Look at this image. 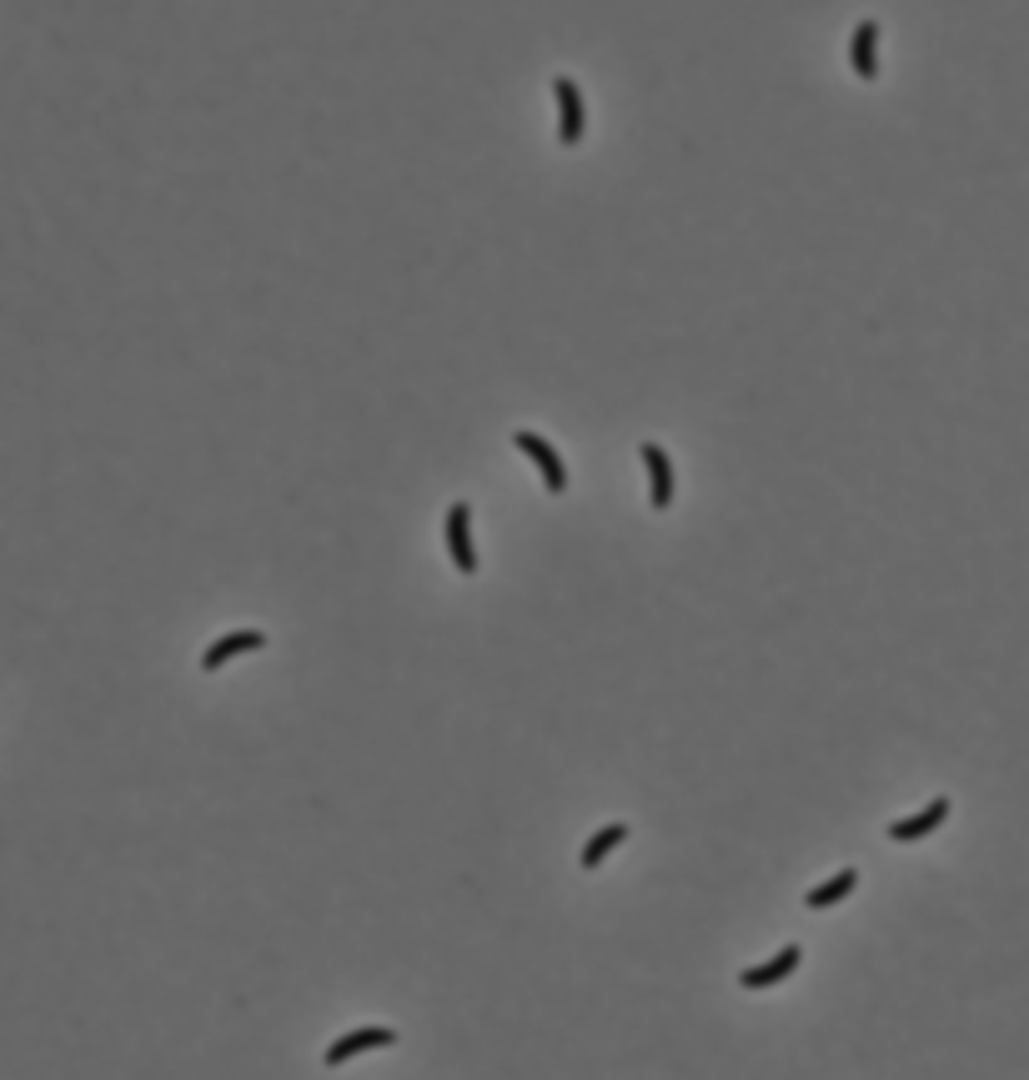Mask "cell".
I'll return each instance as SVG.
<instances>
[{
  "mask_svg": "<svg viewBox=\"0 0 1029 1080\" xmlns=\"http://www.w3.org/2000/svg\"><path fill=\"white\" fill-rule=\"evenodd\" d=\"M848 56H854V76H859V80L879 76V21L854 25V46H848Z\"/></svg>",
  "mask_w": 1029,
  "mask_h": 1080,
  "instance_id": "7",
  "label": "cell"
},
{
  "mask_svg": "<svg viewBox=\"0 0 1029 1080\" xmlns=\"http://www.w3.org/2000/svg\"><path fill=\"white\" fill-rule=\"evenodd\" d=\"M251 648H267V634H257V628H241V634L216 638V644L202 654V669H206V673H216L227 659H237V654H251Z\"/></svg>",
  "mask_w": 1029,
  "mask_h": 1080,
  "instance_id": "8",
  "label": "cell"
},
{
  "mask_svg": "<svg viewBox=\"0 0 1029 1080\" xmlns=\"http://www.w3.org/2000/svg\"><path fill=\"white\" fill-rule=\"evenodd\" d=\"M382 1046H397V1030H387V1025H367V1030H351V1035H342V1040H332L327 1066H347L351 1056H362V1050H382Z\"/></svg>",
  "mask_w": 1029,
  "mask_h": 1080,
  "instance_id": "4",
  "label": "cell"
},
{
  "mask_svg": "<svg viewBox=\"0 0 1029 1080\" xmlns=\"http://www.w3.org/2000/svg\"><path fill=\"white\" fill-rule=\"evenodd\" d=\"M854 885H859V875H854V870H838L834 879H824V885H819V889H809V910H824V905H834V899H844Z\"/></svg>",
  "mask_w": 1029,
  "mask_h": 1080,
  "instance_id": "11",
  "label": "cell"
},
{
  "mask_svg": "<svg viewBox=\"0 0 1029 1080\" xmlns=\"http://www.w3.org/2000/svg\"><path fill=\"white\" fill-rule=\"evenodd\" d=\"M799 965H803V950H799V944H783V950L769 960V965H754V970H744V975H738V980H744L748 990H763V985H779V980H789Z\"/></svg>",
  "mask_w": 1029,
  "mask_h": 1080,
  "instance_id": "6",
  "label": "cell"
},
{
  "mask_svg": "<svg viewBox=\"0 0 1029 1080\" xmlns=\"http://www.w3.org/2000/svg\"><path fill=\"white\" fill-rule=\"evenodd\" d=\"M643 467L653 478V508H673V463L658 443H643Z\"/></svg>",
  "mask_w": 1029,
  "mask_h": 1080,
  "instance_id": "9",
  "label": "cell"
},
{
  "mask_svg": "<svg viewBox=\"0 0 1029 1080\" xmlns=\"http://www.w3.org/2000/svg\"><path fill=\"white\" fill-rule=\"evenodd\" d=\"M447 548H453L457 573H477V548H473V508L453 503L447 508Z\"/></svg>",
  "mask_w": 1029,
  "mask_h": 1080,
  "instance_id": "3",
  "label": "cell"
},
{
  "mask_svg": "<svg viewBox=\"0 0 1029 1080\" xmlns=\"http://www.w3.org/2000/svg\"><path fill=\"white\" fill-rule=\"evenodd\" d=\"M622 840H628V824H608V830H598L588 844H583V864H588V870H598V864L608 860V854L618 850Z\"/></svg>",
  "mask_w": 1029,
  "mask_h": 1080,
  "instance_id": "10",
  "label": "cell"
},
{
  "mask_svg": "<svg viewBox=\"0 0 1029 1080\" xmlns=\"http://www.w3.org/2000/svg\"><path fill=\"white\" fill-rule=\"evenodd\" d=\"M553 96H557V141H563V147H577V141H583V126H588L583 91H577L573 76H557L553 80Z\"/></svg>",
  "mask_w": 1029,
  "mask_h": 1080,
  "instance_id": "1",
  "label": "cell"
},
{
  "mask_svg": "<svg viewBox=\"0 0 1029 1080\" xmlns=\"http://www.w3.org/2000/svg\"><path fill=\"white\" fill-rule=\"evenodd\" d=\"M950 799H934V804L924 809V814H914V819H893L889 824V840L893 844H914V840H924V834H934L944 819H950Z\"/></svg>",
  "mask_w": 1029,
  "mask_h": 1080,
  "instance_id": "5",
  "label": "cell"
},
{
  "mask_svg": "<svg viewBox=\"0 0 1029 1080\" xmlns=\"http://www.w3.org/2000/svg\"><path fill=\"white\" fill-rule=\"evenodd\" d=\"M512 447H518V453H528L532 463L543 467L548 493H567V467H563V457H557V447L548 443V438H538V432H512Z\"/></svg>",
  "mask_w": 1029,
  "mask_h": 1080,
  "instance_id": "2",
  "label": "cell"
}]
</instances>
